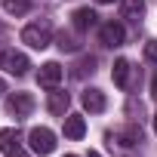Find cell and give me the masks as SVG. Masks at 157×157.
I'll return each instance as SVG.
<instances>
[{
	"label": "cell",
	"mask_w": 157,
	"mask_h": 157,
	"mask_svg": "<svg viewBox=\"0 0 157 157\" xmlns=\"http://www.w3.org/2000/svg\"><path fill=\"white\" fill-rule=\"evenodd\" d=\"M22 43H28L31 49H46V46L52 43V25H49L46 19L25 25V31H22Z\"/></svg>",
	"instance_id": "6da1fadb"
},
{
	"label": "cell",
	"mask_w": 157,
	"mask_h": 157,
	"mask_svg": "<svg viewBox=\"0 0 157 157\" xmlns=\"http://www.w3.org/2000/svg\"><path fill=\"white\" fill-rule=\"evenodd\" d=\"M28 145L34 154H52L56 151V132L46 129V126H34L28 132Z\"/></svg>",
	"instance_id": "7a4b0ae2"
},
{
	"label": "cell",
	"mask_w": 157,
	"mask_h": 157,
	"mask_svg": "<svg viewBox=\"0 0 157 157\" xmlns=\"http://www.w3.org/2000/svg\"><path fill=\"white\" fill-rule=\"evenodd\" d=\"M0 68L10 71V74H16V77H22V74L31 68V62H28V56L19 52V49H0Z\"/></svg>",
	"instance_id": "3957f363"
},
{
	"label": "cell",
	"mask_w": 157,
	"mask_h": 157,
	"mask_svg": "<svg viewBox=\"0 0 157 157\" xmlns=\"http://www.w3.org/2000/svg\"><path fill=\"white\" fill-rule=\"evenodd\" d=\"M123 37H126V31H123L120 22H105V25L99 28V40H102V46H108V49L123 46Z\"/></svg>",
	"instance_id": "277c9868"
},
{
	"label": "cell",
	"mask_w": 157,
	"mask_h": 157,
	"mask_svg": "<svg viewBox=\"0 0 157 157\" xmlns=\"http://www.w3.org/2000/svg\"><path fill=\"white\" fill-rule=\"evenodd\" d=\"M6 111L19 120V117H28L31 111H34V99H31V93H13L10 99H6Z\"/></svg>",
	"instance_id": "5b68a950"
},
{
	"label": "cell",
	"mask_w": 157,
	"mask_h": 157,
	"mask_svg": "<svg viewBox=\"0 0 157 157\" xmlns=\"http://www.w3.org/2000/svg\"><path fill=\"white\" fill-rule=\"evenodd\" d=\"M62 65L59 62H46V65H40V71H37V83L43 86V90H56L59 83H62Z\"/></svg>",
	"instance_id": "8992f818"
},
{
	"label": "cell",
	"mask_w": 157,
	"mask_h": 157,
	"mask_svg": "<svg viewBox=\"0 0 157 157\" xmlns=\"http://www.w3.org/2000/svg\"><path fill=\"white\" fill-rule=\"evenodd\" d=\"M80 102H83V108L86 111H93V114H102L105 111V93L102 90H96V86H90V90H83V96H80Z\"/></svg>",
	"instance_id": "52a82bcc"
},
{
	"label": "cell",
	"mask_w": 157,
	"mask_h": 157,
	"mask_svg": "<svg viewBox=\"0 0 157 157\" xmlns=\"http://www.w3.org/2000/svg\"><path fill=\"white\" fill-rule=\"evenodd\" d=\"M142 13H145V3H142V0H120V19L139 25V22H142Z\"/></svg>",
	"instance_id": "ba28073f"
},
{
	"label": "cell",
	"mask_w": 157,
	"mask_h": 157,
	"mask_svg": "<svg viewBox=\"0 0 157 157\" xmlns=\"http://www.w3.org/2000/svg\"><path fill=\"white\" fill-rule=\"evenodd\" d=\"M68 102H71V99H68V93H62V90L56 86V90H49V99H46V108H49L52 114H59V117H62V114L68 111Z\"/></svg>",
	"instance_id": "9c48e42d"
},
{
	"label": "cell",
	"mask_w": 157,
	"mask_h": 157,
	"mask_svg": "<svg viewBox=\"0 0 157 157\" xmlns=\"http://www.w3.org/2000/svg\"><path fill=\"white\" fill-rule=\"evenodd\" d=\"M83 132H86V120L80 114H68L65 117V136L68 139H83Z\"/></svg>",
	"instance_id": "30bf717a"
},
{
	"label": "cell",
	"mask_w": 157,
	"mask_h": 157,
	"mask_svg": "<svg viewBox=\"0 0 157 157\" xmlns=\"http://www.w3.org/2000/svg\"><path fill=\"white\" fill-rule=\"evenodd\" d=\"M129 74H132V65H129L126 59H117V62H114V83H117L120 90L129 86Z\"/></svg>",
	"instance_id": "8fae6325"
},
{
	"label": "cell",
	"mask_w": 157,
	"mask_h": 157,
	"mask_svg": "<svg viewBox=\"0 0 157 157\" xmlns=\"http://www.w3.org/2000/svg\"><path fill=\"white\" fill-rule=\"evenodd\" d=\"M114 139H117L123 148H132V145H139V142H142V129H139V126H126V129H117V132H114Z\"/></svg>",
	"instance_id": "7c38bea8"
},
{
	"label": "cell",
	"mask_w": 157,
	"mask_h": 157,
	"mask_svg": "<svg viewBox=\"0 0 157 157\" xmlns=\"http://www.w3.org/2000/svg\"><path fill=\"white\" fill-rule=\"evenodd\" d=\"M96 19H99V16H96L90 6H83V10H77V13H74V28H77V31H86V28L96 25Z\"/></svg>",
	"instance_id": "4fadbf2b"
},
{
	"label": "cell",
	"mask_w": 157,
	"mask_h": 157,
	"mask_svg": "<svg viewBox=\"0 0 157 157\" xmlns=\"http://www.w3.org/2000/svg\"><path fill=\"white\" fill-rule=\"evenodd\" d=\"M19 129L16 126H6V129H0V151H16L19 148Z\"/></svg>",
	"instance_id": "5bb4252c"
},
{
	"label": "cell",
	"mask_w": 157,
	"mask_h": 157,
	"mask_svg": "<svg viewBox=\"0 0 157 157\" xmlns=\"http://www.w3.org/2000/svg\"><path fill=\"white\" fill-rule=\"evenodd\" d=\"M3 10L10 16H25L31 10V0H3Z\"/></svg>",
	"instance_id": "9a60e30c"
},
{
	"label": "cell",
	"mask_w": 157,
	"mask_h": 157,
	"mask_svg": "<svg viewBox=\"0 0 157 157\" xmlns=\"http://www.w3.org/2000/svg\"><path fill=\"white\" fill-rule=\"evenodd\" d=\"M59 49H62V52H77V40L62 31V34H59Z\"/></svg>",
	"instance_id": "2e32d148"
},
{
	"label": "cell",
	"mask_w": 157,
	"mask_h": 157,
	"mask_svg": "<svg viewBox=\"0 0 157 157\" xmlns=\"http://www.w3.org/2000/svg\"><path fill=\"white\" fill-rule=\"evenodd\" d=\"M145 56H148L151 62H157V40H148V43H145Z\"/></svg>",
	"instance_id": "e0dca14e"
},
{
	"label": "cell",
	"mask_w": 157,
	"mask_h": 157,
	"mask_svg": "<svg viewBox=\"0 0 157 157\" xmlns=\"http://www.w3.org/2000/svg\"><path fill=\"white\" fill-rule=\"evenodd\" d=\"M6 157H28V154H25V151H19V148H16V151H6Z\"/></svg>",
	"instance_id": "ac0fdd59"
},
{
	"label": "cell",
	"mask_w": 157,
	"mask_h": 157,
	"mask_svg": "<svg viewBox=\"0 0 157 157\" xmlns=\"http://www.w3.org/2000/svg\"><path fill=\"white\" fill-rule=\"evenodd\" d=\"M151 96L157 99V74H154V80H151Z\"/></svg>",
	"instance_id": "d6986e66"
},
{
	"label": "cell",
	"mask_w": 157,
	"mask_h": 157,
	"mask_svg": "<svg viewBox=\"0 0 157 157\" xmlns=\"http://www.w3.org/2000/svg\"><path fill=\"white\" fill-rule=\"evenodd\" d=\"M6 93V83H3V77H0V96H3Z\"/></svg>",
	"instance_id": "ffe728a7"
},
{
	"label": "cell",
	"mask_w": 157,
	"mask_h": 157,
	"mask_svg": "<svg viewBox=\"0 0 157 157\" xmlns=\"http://www.w3.org/2000/svg\"><path fill=\"white\" fill-rule=\"evenodd\" d=\"M154 132H157V114H154Z\"/></svg>",
	"instance_id": "44dd1931"
},
{
	"label": "cell",
	"mask_w": 157,
	"mask_h": 157,
	"mask_svg": "<svg viewBox=\"0 0 157 157\" xmlns=\"http://www.w3.org/2000/svg\"><path fill=\"white\" fill-rule=\"evenodd\" d=\"M96 3H111V0H96Z\"/></svg>",
	"instance_id": "7402d4cb"
},
{
	"label": "cell",
	"mask_w": 157,
	"mask_h": 157,
	"mask_svg": "<svg viewBox=\"0 0 157 157\" xmlns=\"http://www.w3.org/2000/svg\"><path fill=\"white\" fill-rule=\"evenodd\" d=\"M90 157H99V154H96V151H90Z\"/></svg>",
	"instance_id": "603a6c76"
},
{
	"label": "cell",
	"mask_w": 157,
	"mask_h": 157,
	"mask_svg": "<svg viewBox=\"0 0 157 157\" xmlns=\"http://www.w3.org/2000/svg\"><path fill=\"white\" fill-rule=\"evenodd\" d=\"M65 157H77V154H65Z\"/></svg>",
	"instance_id": "cb8c5ba5"
}]
</instances>
